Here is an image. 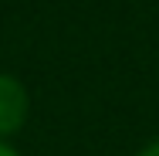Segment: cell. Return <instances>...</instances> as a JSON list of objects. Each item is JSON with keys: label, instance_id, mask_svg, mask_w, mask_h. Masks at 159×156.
<instances>
[{"label": "cell", "instance_id": "1", "mask_svg": "<svg viewBox=\"0 0 159 156\" xmlns=\"http://www.w3.org/2000/svg\"><path fill=\"white\" fill-rule=\"evenodd\" d=\"M27 119V88L14 75H0V136L17 132Z\"/></svg>", "mask_w": 159, "mask_h": 156}, {"label": "cell", "instance_id": "2", "mask_svg": "<svg viewBox=\"0 0 159 156\" xmlns=\"http://www.w3.org/2000/svg\"><path fill=\"white\" fill-rule=\"evenodd\" d=\"M139 156H159V139H156V143H149V146H146Z\"/></svg>", "mask_w": 159, "mask_h": 156}, {"label": "cell", "instance_id": "3", "mask_svg": "<svg viewBox=\"0 0 159 156\" xmlns=\"http://www.w3.org/2000/svg\"><path fill=\"white\" fill-rule=\"evenodd\" d=\"M0 156H17V153H14L10 146H3V143H0Z\"/></svg>", "mask_w": 159, "mask_h": 156}]
</instances>
